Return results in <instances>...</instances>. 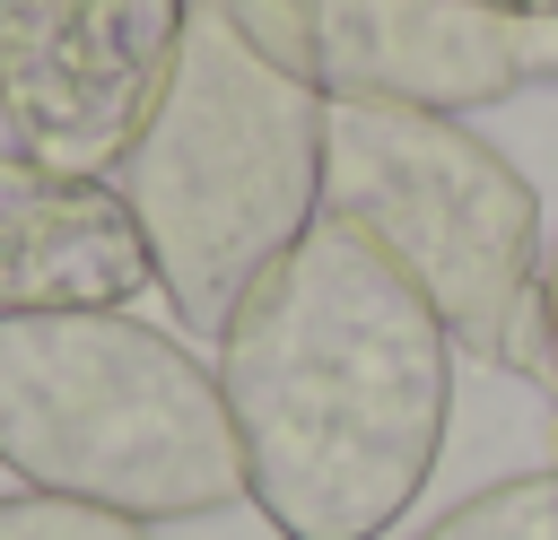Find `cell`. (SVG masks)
Wrapping results in <instances>:
<instances>
[{
	"instance_id": "2",
	"label": "cell",
	"mask_w": 558,
	"mask_h": 540,
	"mask_svg": "<svg viewBox=\"0 0 558 540\" xmlns=\"http://www.w3.org/2000/svg\"><path fill=\"white\" fill-rule=\"evenodd\" d=\"M113 183L148 235L174 322L218 340L235 296L323 218V96L270 70L218 0H201L183 61Z\"/></svg>"
},
{
	"instance_id": "7",
	"label": "cell",
	"mask_w": 558,
	"mask_h": 540,
	"mask_svg": "<svg viewBox=\"0 0 558 540\" xmlns=\"http://www.w3.org/2000/svg\"><path fill=\"white\" fill-rule=\"evenodd\" d=\"M148 287L157 261L113 174L0 157V314H122Z\"/></svg>"
},
{
	"instance_id": "6",
	"label": "cell",
	"mask_w": 558,
	"mask_h": 540,
	"mask_svg": "<svg viewBox=\"0 0 558 540\" xmlns=\"http://www.w3.org/2000/svg\"><path fill=\"white\" fill-rule=\"evenodd\" d=\"M218 17L323 105L471 113L523 87V17L480 0H218Z\"/></svg>"
},
{
	"instance_id": "5",
	"label": "cell",
	"mask_w": 558,
	"mask_h": 540,
	"mask_svg": "<svg viewBox=\"0 0 558 540\" xmlns=\"http://www.w3.org/2000/svg\"><path fill=\"white\" fill-rule=\"evenodd\" d=\"M183 35L192 0H0V157L122 174Z\"/></svg>"
},
{
	"instance_id": "1",
	"label": "cell",
	"mask_w": 558,
	"mask_h": 540,
	"mask_svg": "<svg viewBox=\"0 0 558 540\" xmlns=\"http://www.w3.org/2000/svg\"><path fill=\"white\" fill-rule=\"evenodd\" d=\"M218 392L279 540H384L453 418V331L401 261L314 218L227 314Z\"/></svg>"
},
{
	"instance_id": "8",
	"label": "cell",
	"mask_w": 558,
	"mask_h": 540,
	"mask_svg": "<svg viewBox=\"0 0 558 540\" xmlns=\"http://www.w3.org/2000/svg\"><path fill=\"white\" fill-rule=\"evenodd\" d=\"M418 540H558V470H514L453 514H436Z\"/></svg>"
},
{
	"instance_id": "4",
	"label": "cell",
	"mask_w": 558,
	"mask_h": 540,
	"mask_svg": "<svg viewBox=\"0 0 558 540\" xmlns=\"http://www.w3.org/2000/svg\"><path fill=\"white\" fill-rule=\"evenodd\" d=\"M323 218L357 226L418 279L453 348L549 383L541 322V192L462 113L418 105H323Z\"/></svg>"
},
{
	"instance_id": "11",
	"label": "cell",
	"mask_w": 558,
	"mask_h": 540,
	"mask_svg": "<svg viewBox=\"0 0 558 540\" xmlns=\"http://www.w3.org/2000/svg\"><path fill=\"white\" fill-rule=\"evenodd\" d=\"M541 322H549V401H558V253H549V279H541Z\"/></svg>"
},
{
	"instance_id": "12",
	"label": "cell",
	"mask_w": 558,
	"mask_h": 540,
	"mask_svg": "<svg viewBox=\"0 0 558 540\" xmlns=\"http://www.w3.org/2000/svg\"><path fill=\"white\" fill-rule=\"evenodd\" d=\"M480 9H506V17H558V0H480Z\"/></svg>"
},
{
	"instance_id": "9",
	"label": "cell",
	"mask_w": 558,
	"mask_h": 540,
	"mask_svg": "<svg viewBox=\"0 0 558 540\" xmlns=\"http://www.w3.org/2000/svg\"><path fill=\"white\" fill-rule=\"evenodd\" d=\"M0 540H148V523L78 505V496H44V488H9L0 496Z\"/></svg>"
},
{
	"instance_id": "3",
	"label": "cell",
	"mask_w": 558,
	"mask_h": 540,
	"mask_svg": "<svg viewBox=\"0 0 558 540\" xmlns=\"http://www.w3.org/2000/svg\"><path fill=\"white\" fill-rule=\"evenodd\" d=\"M0 462L131 523H192L244 496L218 366L131 314H0Z\"/></svg>"
},
{
	"instance_id": "10",
	"label": "cell",
	"mask_w": 558,
	"mask_h": 540,
	"mask_svg": "<svg viewBox=\"0 0 558 540\" xmlns=\"http://www.w3.org/2000/svg\"><path fill=\"white\" fill-rule=\"evenodd\" d=\"M523 78L558 87V17H523Z\"/></svg>"
}]
</instances>
